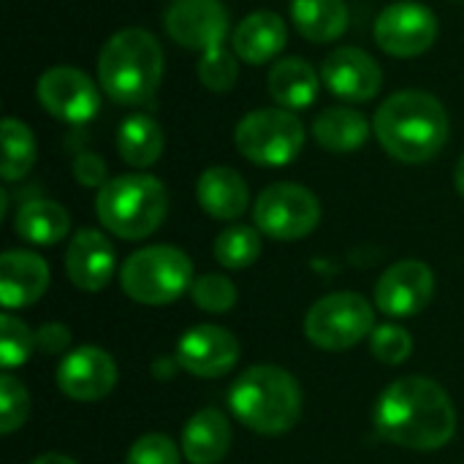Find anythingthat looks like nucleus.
Returning a JSON list of instances; mask_svg holds the SVG:
<instances>
[{
    "label": "nucleus",
    "instance_id": "obj_1",
    "mask_svg": "<svg viewBox=\"0 0 464 464\" xmlns=\"http://www.w3.org/2000/svg\"><path fill=\"white\" fill-rule=\"evenodd\" d=\"M375 427L394 446L435 451L454 438L457 411L440 383L424 375H408L381 394Z\"/></svg>",
    "mask_w": 464,
    "mask_h": 464
},
{
    "label": "nucleus",
    "instance_id": "obj_2",
    "mask_svg": "<svg viewBox=\"0 0 464 464\" xmlns=\"http://www.w3.org/2000/svg\"><path fill=\"white\" fill-rule=\"evenodd\" d=\"M381 147L402 163H427L449 141V114L424 90H402L386 98L372 120Z\"/></svg>",
    "mask_w": 464,
    "mask_h": 464
},
{
    "label": "nucleus",
    "instance_id": "obj_3",
    "mask_svg": "<svg viewBox=\"0 0 464 464\" xmlns=\"http://www.w3.org/2000/svg\"><path fill=\"white\" fill-rule=\"evenodd\" d=\"M163 79V49L144 27L114 33L98 57V82L103 92L122 106L150 103Z\"/></svg>",
    "mask_w": 464,
    "mask_h": 464
},
{
    "label": "nucleus",
    "instance_id": "obj_4",
    "mask_svg": "<svg viewBox=\"0 0 464 464\" xmlns=\"http://www.w3.org/2000/svg\"><path fill=\"white\" fill-rule=\"evenodd\" d=\"M228 405L247 430L258 435H283L302 416V389L283 367L256 364L234 381Z\"/></svg>",
    "mask_w": 464,
    "mask_h": 464
},
{
    "label": "nucleus",
    "instance_id": "obj_5",
    "mask_svg": "<svg viewBox=\"0 0 464 464\" xmlns=\"http://www.w3.org/2000/svg\"><path fill=\"white\" fill-rule=\"evenodd\" d=\"M95 212L114 237L144 239L166 220L169 193L163 182L150 174H122L98 190Z\"/></svg>",
    "mask_w": 464,
    "mask_h": 464
},
{
    "label": "nucleus",
    "instance_id": "obj_6",
    "mask_svg": "<svg viewBox=\"0 0 464 464\" xmlns=\"http://www.w3.org/2000/svg\"><path fill=\"white\" fill-rule=\"evenodd\" d=\"M120 285L139 304H169L193 288V264L171 245L141 247L122 264Z\"/></svg>",
    "mask_w": 464,
    "mask_h": 464
},
{
    "label": "nucleus",
    "instance_id": "obj_7",
    "mask_svg": "<svg viewBox=\"0 0 464 464\" xmlns=\"http://www.w3.org/2000/svg\"><path fill=\"white\" fill-rule=\"evenodd\" d=\"M234 141L256 166H288L304 147V125L288 109H258L239 120Z\"/></svg>",
    "mask_w": 464,
    "mask_h": 464
},
{
    "label": "nucleus",
    "instance_id": "obj_8",
    "mask_svg": "<svg viewBox=\"0 0 464 464\" xmlns=\"http://www.w3.org/2000/svg\"><path fill=\"white\" fill-rule=\"evenodd\" d=\"M372 332H375V313L370 302L351 291H340L318 299L304 318L307 340L324 351H348Z\"/></svg>",
    "mask_w": 464,
    "mask_h": 464
},
{
    "label": "nucleus",
    "instance_id": "obj_9",
    "mask_svg": "<svg viewBox=\"0 0 464 464\" xmlns=\"http://www.w3.org/2000/svg\"><path fill=\"white\" fill-rule=\"evenodd\" d=\"M253 220L261 234L294 242L315 231L321 220V204L313 196V190L296 182H275L264 188L256 198Z\"/></svg>",
    "mask_w": 464,
    "mask_h": 464
},
{
    "label": "nucleus",
    "instance_id": "obj_10",
    "mask_svg": "<svg viewBox=\"0 0 464 464\" xmlns=\"http://www.w3.org/2000/svg\"><path fill=\"white\" fill-rule=\"evenodd\" d=\"M438 38V16L424 3L400 0L375 19V41L392 57H419Z\"/></svg>",
    "mask_w": 464,
    "mask_h": 464
},
{
    "label": "nucleus",
    "instance_id": "obj_11",
    "mask_svg": "<svg viewBox=\"0 0 464 464\" xmlns=\"http://www.w3.org/2000/svg\"><path fill=\"white\" fill-rule=\"evenodd\" d=\"M163 22L179 46L198 49L201 57L226 49L228 11L220 0H171Z\"/></svg>",
    "mask_w": 464,
    "mask_h": 464
},
{
    "label": "nucleus",
    "instance_id": "obj_12",
    "mask_svg": "<svg viewBox=\"0 0 464 464\" xmlns=\"http://www.w3.org/2000/svg\"><path fill=\"white\" fill-rule=\"evenodd\" d=\"M35 95L52 117L71 125L90 122L101 109V92L95 82L71 65H54L44 71L35 84Z\"/></svg>",
    "mask_w": 464,
    "mask_h": 464
},
{
    "label": "nucleus",
    "instance_id": "obj_13",
    "mask_svg": "<svg viewBox=\"0 0 464 464\" xmlns=\"http://www.w3.org/2000/svg\"><path fill=\"white\" fill-rule=\"evenodd\" d=\"M435 296V272L424 261H400L375 285V304L392 318H413Z\"/></svg>",
    "mask_w": 464,
    "mask_h": 464
},
{
    "label": "nucleus",
    "instance_id": "obj_14",
    "mask_svg": "<svg viewBox=\"0 0 464 464\" xmlns=\"http://www.w3.org/2000/svg\"><path fill=\"white\" fill-rule=\"evenodd\" d=\"M239 362V340L212 324H198L177 343V364L196 378H220Z\"/></svg>",
    "mask_w": 464,
    "mask_h": 464
},
{
    "label": "nucleus",
    "instance_id": "obj_15",
    "mask_svg": "<svg viewBox=\"0 0 464 464\" xmlns=\"http://www.w3.org/2000/svg\"><path fill=\"white\" fill-rule=\"evenodd\" d=\"M321 82L326 84V90L332 95H337L348 103H364L381 92L383 71L364 49L340 46L324 60Z\"/></svg>",
    "mask_w": 464,
    "mask_h": 464
},
{
    "label": "nucleus",
    "instance_id": "obj_16",
    "mask_svg": "<svg viewBox=\"0 0 464 464\" xmlns=\"http://www.w3.org/2000/svg\"><path fill=\"white\" fill-rule=\"evenodd\" d=\"M114 383H117V364L106 351L95 345L71 351L57 367L60 392L76 402H98L114 389Z\"/></svg>",
    "mask_w": 464,
    "mask_h": 464
},
{
    "label": "nucleus",
    "instance_id": "obj_17",
    "mask_svg": "<svg viewBox=\"0 0 464 464\" xmlns=\"http://www.w3.org/2000/svg\"><path fill=\"white\" fill-rule=\"evenodd\" d=\"M65 272L79 291H87V294L103 291L114 275L111 242L95 228L76 231L65 250Z\"/></svg>",
    "mask_w": 464,
    "mask_h": 464
},
{
    "label": "nucleus",
    "instance_id": "obj_18",
    "mask_svg": "<svg viewBox=\"0 0 464 464\" xmlns=\"http://www.w3.org/2000/svg\"><path fill=\"white\" fill-rule=\"evenodd\" d=\"M49 288V266L30 250H8L0 256V302L5 310L38 302Z\"/></svg>",
    "mask_w": 464,
    "mask_h": 464
},
{
    "label": "nucleus",
    "instance_id": "obj_19",
    "mask_svg": "<svg viewBox=\"0 0 464 464\" xmlns=\"http://www.w3.org/2000/svg\"><path fill=\"white\" fill-rule=\"evenodd\" d=\"M285 41H288L285 22L275 11H253L231 33L234 54L247 65H261L275 60L285 49Z\"/></svg>",
    "mask_w": 464,
    "mask_h": 464
},
{
    "label": "nucleus",
    "instance_id": "obj_20",
    "mask_svg": "<svg viewBox=\"0 0 464 464\" xmlns=\"http://www.w3.org/2000/svg\"><path fill=\"white\" fill-rule=\"evenodd\" d=\"M196 196L201 209L215 220H237L250 201L247 182L228 166L207 169L196 182Z\"/></svg>",
    "mask_w": 464,
    "mask_h": 464
},
{
    "label": "nucleus",
    "instance_id": "obj_21",
    "mask_svg": "<svg viewBox=\"0 0 464 464\" xmlns=\"http://www.w3.org/2000/svg\"><path fill=\"white\" fill-rule=\"evenodd\" d=\"M269 92L280 109L302 111L318 101L321 76L302 57H283L269 71Z\"/></svg>",
    "mask_w": 464,
    "mask_h": 464
},
{
    "label": "nucleus",
    "instance_id": "obj_22",
    "mask_svg": "<svg viewBox=\"0 0 464 464\" xmlns=\"http://www.w3.org/2000/svg\"><path fill=\"white\" fill-rule=\"evenodd\" d=\"M231 449V424L215 411H198L182 432V454L190 464H218Z\"/></svg>",
    "mask_w": 464,
    "mask_h": 464
},
{
    "label": "nucleus",
    "instance_id": "obj_23",
    "mask_svg": "<svg viewBox=\"0 0 464 464\" xmlns=\"http://www.w3.org/2000/svg\"><path fill=\"white\" fill-rule=\"evenodd\" d=\"M313 136L329 152H356L370 136V122L351 106H329L315 117Z\"/></svg>",
    "mask_w": 464,
    "mask_h": 464
},
{
    "label": "nucleus",
    "instance_id": "obj_24",
    "mask_svg": "<svg viewBox=\"0 0 464 464\" xmlns=\"http://www.w3.org/2000/svg\"><path fill=\"white\" fill-rule=\"evenodd\" d=\"M291 16L296 30L313 44L337 41L348 30L345 0H294Z\"/></svg>",
    "mask_w": 464,
    "mask_h": 464
},
{
    "label": "nucleus",
    "instance_id": "obj_25",
    "mask_svg": "<svg viewBox=\"0 0 464 464\" xmlns=\"http://www.w3.org/2000/svg\"><path fill=\"white\" fill-rule=\"evenodd\" d=\"M71 228L68 212L57 201L33 198L16 209L14 231L30 245H57Z\"/></svg>",
    "mask_w": 464,
    "mask_h": 464
},
{
    "label": "nucleus",
    "instance_id": "obj_26",
    "mask_svg": "<svg viewBox=\"0 0 464 464\" xmlns=\"http://www.w3.org/2000/svg\"><path fill=\"white\" fill-rule=\"evenodd\" d=\"M117 152L133 169H150L163 152V130L150 114H130L117 130Z\"/></svg>",
    "mask_w": 464,
    "mask_h": 464
},
{
    "label": "nucleus",
    "instance_id": "obj_27",
    "mask_svg": "<svg viewBox=\"0 0 464 464\" xmlns=\"http://www.w3.org/2000/svg\"><path fill=\"white\" fill-rule=\"evenodd\" d=\"M0 136H3V166H0V177L5 182L22 179L33 163H35V139L33 130L14 117H5L0 122Z\"/></svg>",
    "mask_w": 464,
    "mask_h": 464
},
{
    "label": "nucleus",
    "instance_id": "obj_28",
    "mask_svg": "<svg viewBox=\"0 0 464 464\" xmlns=\"http://www.w3.org/2000/svg\"><path fill=\"white\" fill-rule=\"evenodd\" d=\"M261 256V237L250 226H228L215 239V258L226 269H247Z\"/></svg>",
    "mask_w": 464,
    "mask_h": 464
},
{
    "label": "nucleus",
    "instance_id": "obj_29",
    "mask_svg": "<svg viewBox=\"0 0 464 464\" xmlns=\"http://www.w3.org/2000/svg\"><path fill=\"white\" fill-rule=\"evenodd\" d=\"M33 348H35V334L27 329V324L14 318L11 313H3V318H0V364L5 370L19 367L30 359Z\"/></svg>",
    "mask_w": 464,
    "mask_h": 464
},
{
    "label": "nucleus",
    "instance_id": "obj_30",
    "mask_svg": "<svg viewBox=\"0 0 464 464\" xmlns=\"http://www.w3.org/2000/svg\"><path fill=\"white\" fill-rule=\"evenodd\" d=\"M190 296L204 313H228L237 304V285L226 275H201L193 280Z\"/></svg>",
    "mask_w": 464,
    "mask_h": 464
},
{
    "label": "nucleus",
    "instance_id": "obj_31",
    "mask_svg": "<svg viewBox=\"0 0 464 464\" xmlns=\"http://www.w3.org/2000/svg\"><path fill=\"white\" fill-rule=\"evenodd\" d=\"M30 413V394L14 375H0V432H16Z\"/></svg>",
    "mask_w": 464,
    "mask_h": 464
},
{
    "label": "nucleus",
    "instance_id": "obj_32",
    "mask_svg": "<svg viewBox=\"0 0 464 464\" xmlns=\"http://www.w3.org/2000/svg\"><path fill=\"white\" fill-rule=\"evenodd\" d=\"M370 348L383 364H402L413 353V337L402 326H378L370 337Z\"/></svg>",
    "mask_w": 464,
    "mask_h": 464
},
{
    "label": "nucleus",
    "instance_id": "obj_33",
    "mask_svg": "<svg viewBox=\"0 0 464 464\" xmlns=\"http://www.w3.org/2000/svg\"><path fill=\"white\" fill-rule=\"evenodd\" d=\"M237 76H239V65L228 49L215 52V54H204L198 63V79L212 92H228L237 84Z\"/></svg>",
    "mask_w": 464,
    "mask_h": 464
},
{
    "label": "nucleus",
    "instance_id": "obj_34",
    "mask_svg": "<svg viewBox=\"0 0 464 464\" xmlns=\"http://www.w3.org/2000/svg\"><path fill=\"white\" fill-rule=\"evenodd\" d=\"M125 464H179V451L171 438L152 432L130 446Z\"/></svg>",
    "mask_w": 464,
    "mask_h": 464
},
{
    "label": "nucleus",
    "instance_id": "obj_35",
    "mask_svg": "<svg viewBox=\"0 0 464 464\" xmlns=\"http://www.w3.org/2000/svg\"><path fill=\"white\" fill-rule=\"evenodd\" d=\"M73 177L79 179V185L84 188H103L109 179H106V163L101 155L95 152H82L76 155L73 160Z\"/></svg>",
    "mask_w": 464,
    "mask_h": 464
},
{
    "label": "nucleus",
    "instance_id": "obj_36",
    "mask_svg": "<svg viewBox=\"0 0 464 464\" xmlns=\"http://www.w3.org/2000/svg\"><path fill=\"white\" fill-rule=\"evenodd\" d=\"M68 345H71V332H68V326H63V324H44V326L35 332V348H41V351L49 353V356L63 353Z\"/></svg>",
    "mask_w": 464,
    "mask_h": 464
},
{
    "label": "nucleus",
    "instance_id": "obj_37",
    "mask_svg": "<svg viewBox=\"0 0 464 464\" xmlns=\"http://www.w3.org/2000/svg\"><path fill=\"white\" fill-rule=\"evenodd\" d=\"M33 464H76L73 459L63 457V454H44L38 459H33Z\"/></svg>",
    "mask_w": 464,
    "mask_h": 464
},
{
    "label": "nucleus",
    "instance_id": "obj_38",
    "mask_svg": "<svg viewBox=\"0 0 464 464\" xmlns=\"http://www.w3.org/2000/svg\"><path fill=\"white\" fill-rule=\"evenodd\" d=\"M454 185H457V190L464 196V155L459 158V163H457V171H454Z\"/></svg>",
    "mask_w": 464,
    "mask_h": 464
}]
</instances>
